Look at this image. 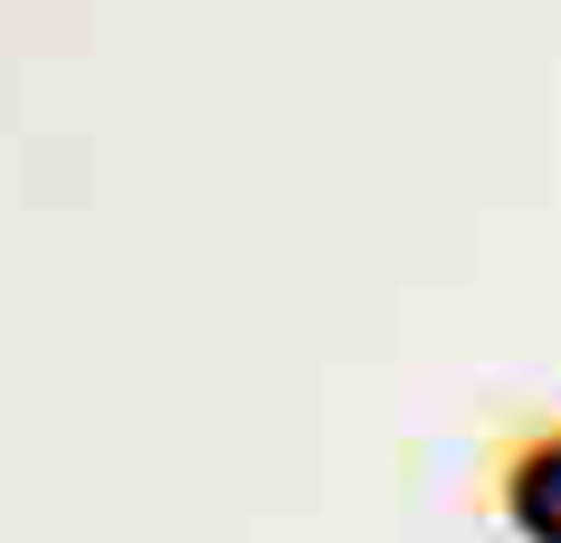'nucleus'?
Wrapping results in <instances>:
<instances>
[{
    "label": "nucleus",
    "instance_id": "1",
    "mask_svg": "<svg viewBox=\"0 0 561 543\" xmlns=\"http://www.w3.org/2000/svg\"><path fill=\"white\" fill-rule=\"evenodd\" d=\"M495 514L514 543H561V420L504 439L495 457Z\"/></svg>",
    "mask_w": 561,
    "mask_h": 543
}]
</instances>
